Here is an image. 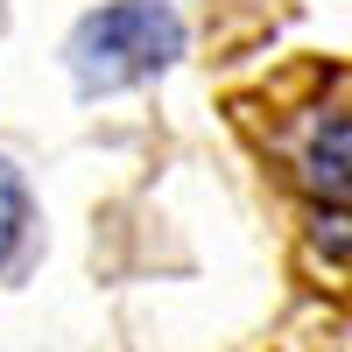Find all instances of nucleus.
Returning a JSON list of instances; mask_svg holds the SVG:
<instances>
[{
	"mask_svg": "<svg viewBox=\"0 0 352 352\" xmlns=\"http://www.w3.org/2000/svg\"><path fill=\"white\" fill-rule=\"evenodd\" d=\"M176 56H184V14L169 0H113V8L85 14L64 43L78 99H113L127 85H148Z\"/></svg>",
	"mask_w": 352,
	"mask_h": 352,
	"instance_id": "f257e3e1",
	"label": "nucleus"
},
{
	"mask_svg": "<svg viewBox=\"0 0 352 352\" xmlns=\"http://www.w3.org/2000/svg\"><path fill=\"white\" fill-rule=\"evenodd\" d=\"M289 176L310 197V247L324 261H352V113L310 106L282 141Z\"/></svg>",
	"mask_w": 352,
	"mask_h": 352,
	"instance_id": "f03ea898",
	"label": "nucleus"
},
{
	"mask_svg": "<svg viewBox=\"0 0 352 352\" xmlns=\"http://www.w3.org/2000/svg\"><path fill=\"white\" fill-rule=\"evenodd\" d=\"M28 219H36L28 212V184H21V169L0 155V275H8L14 254L28 247Z\"/></svg>",
	"mask_w": 352,
	"mask_h": 352,
	"instance_id": "7ed1b4c3",
	"label": "nucleus"
}]
</instances>
